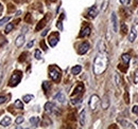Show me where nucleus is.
<instances>
[{
  "label": "nucleus",
  "mask_w": 138,
  "mask_h": 129,
  "mask_svg": "<svg viewBox=\"0 0 138 129\" xmlns=\"http://www.w3.org/2000/svg\"><path fill=\"white\" fill-rule=\"evenodd\" d=\"M98 13H99V11H98V9L96 8V6H92L91 9H89V11H88V17L89 18H95L97 15H98Z\"/></svg>",
  "instance_id": "12"
},
{
  "label": "nucleus",
  "mask_w": 138,
  "mask_h": 129,
  "mask_svg": "<svg viewBox=\"0 0 138 129\" xmlns=\"http://www.w3.org/2000/svg\"><path fill=\"white\" fill-rule=\"evenodd\" d=\"M119 124L123 128H135V126L132 123H130L129 121H125V120H119Z\"/></svg>",
  "instance_id": "11"
},
{
  "label": "nucleus",
  "mask_w": 138,
  "mask_h": 129,
  "mask_svg": "<svg viewBox=\"0 0 138 129\" xmlns=\"http://www.w3.org/2000/svg\"><path fill=\"white\" fill-rule=\"evenodd\" d=\"M57 28H59L60 30H62V29H63V28H62V22H61V20L59 21V22H57Z\"/></svg>",
  "instance_id": "36"
},
{
  "label": "nucleus",
  "mask_w": 138,
  "mask_h": 129,
  "mask_svg": "<svg viewBox=\"0 0 138 129\" xmlns=\"http://www.w3.org/2000/svg\"><path fill=\"white\" fill-rule=\"evenodd\" d=\"M122 32H123V33H126V32H128V27H126L124 23L122 24Z\"/></svg>",
  "instance_id": "34"
},
{
  "label": "nucleus",
  "mask_w": 138,
  "mask_h": 129,
  "mask_svg": "<svg viewBox=\"0 0 138 129\" xmlns=\"http://www.w3.org/2000/svg\"><path fill=\"white\" fill-rule=\"evenodd\" d=\"M132 112L138 115V106H134L133 107V108H132Z\"/></svg>",
  "instance_id": "32"
},
{
  "label": "nucleus",
  "mask_w": 138,
  "mask_h": 129,
  "mask_svg": "<svg viewBox=\"0 0 138 129\" xmlns=\"http://www.w3.org/2000/svg\"><path fill=\"white\" fill-rule=\"evenodd\" d=\"M14 106H15L16 108H18V109H24V104H23V102H21L20 99H16L15 103H14Z\"/></svg>",
  "instance_id": "23"
},
{
  "label": "nucleus",
  "mask_w": 138,
  "mask_h": 129,
  "mask_svg": "<svg viewBox=\"0 0 138 129\" xmlns=\"http://www.w3.org/2000/svg\"><path fill=\"white\" fill-rule=\"evenodd\" d=\"M10 17H3L1 20H0V27H2L4 23H6V22H8V21H10Z\"/></svg>",
  "instance_id": "26"
},
{
  "label": "nucleus",
  "mask_w": 138,
  "mask_h": 129,
  "mask_svg": "<svg viewBox=\"0 0 138 129\" xmlns=\"http://www.w3.org/2000/svg\"><path fill=\"white\" fill-rule=\"evenodd\" d=\"M134 81L136 84H138V69L135 71V73H134Z\"/></svg>",
  "instance_id": "31"
},
{
  "label": "nucleus",
  "mask_w": 138,
  "mask_h": 129,
  "mask_svg": "<svg viewBox=\"0 0 138 129\" xmlns=\"http://www.w3.org/2000/svg\"><path fill=\"white\" fill-rule=\"evenodd\" d=\"M111 21H112V25H113V31H114L115 33H117V32H118V23H117V16H116L115 12L112 13Z\"/></svg>",
  "instance_id": "5"
},
{
  "label": "nucleus",
  "mask_w": 138,
  "mask_h": 129,
  "mask_svg": "<svg viewBox=\"0 0 138 129\" xmlns=\"http://www.w3.org/2000/svg\"><path fill=\"white\" fill-rule=\"evenodd\" d=\"M55 109H56V107H55V105H54L53 103H50V102L46 103V105H45V110H46L47 113H52V112H54Z\"/></svg>",
  "instance_id": "8"
},
{
  "label": "nucleus",
  "mask_w": 138,
  "mask_h": 129,
  "mask_svg": "<svg viewBox=\"0 0 138 129\" xmlns=\"http://www.w3.org/2000/svg\"><path fill=\"white\" fill-rule=\"evenodd\" d=\"M85 121H86V111L82 110V112L80 113V125L84 126L85 125Z\"/></svg>",
  "instance_id": "16"
},
{
  "label": "nucleus",
  "mask_w": 138,
  "mask_h": 129,
  "mask_svg": "<svg viewBox=\"0 0 138 129\" xmlns=\"http://www.w3.org/2000/svg\"><path fill=\"white\" fill-rule=\"evenodd\" d=\"M100 104V97L97 95V94H93L90 96V99H89V108L92 110V111H95L97 108H98V106Z\"/></svg>",
  "instance_id": "4"
},
{
  "label": "nucleus",
  "mask_w": 138,
  "mask_h": 129,
  "mask_svg": "<svg viewBox=\"0 0 138 129\" xmlns=\"http://www.w3.org/2000/svg\"><path fill=\"white\" fill-rule=\"evenodd\" d=\"M59 42V35L57 34H52L51 36L49 37V44L51 47H55L56 44Z\"/></svg>",
  "instance_id": "7"
},
{
  "label": "nucleus",
  "mask_w": 138,
  "mask_h": 129,
  "mask_svg": "<svg viewBox=\"0 0 138 129\" xmlns=\"http://www.w3.org/2000/svg\"><path fill=\"white\" fill-rule=\"evenodd\" d=\"M136 38H137V31L135 28H132V30H131L130 35H129V40H130V42H134Z\"/></svg>",
  "instance_id": "10"
},
{
  "label": "nucleus",
  "mask_w": 138,
  "mask_h": 129,
  "mask_svg": "<svg viewBox=\"0 0 138 129\" xmlns=\"http://www.w3.org/2000/svg\"><path fill=\"white\" fill-rule=\"evenodd\" d=\"M30 123L33 126H37L38 123H39V118L38 117H32V118H30Z\"/></svg>",
  "instance_id": "19"
},
{
  "label": "nucleus",
  "mask_w": 138,
  "mask_h": 129,
  "mask_svg": "<svg viewBox=\"0 0 138 129\" xmlns=\"http://www.w3.org/2000/svg\"><path fill=\"white\" fill-rule=\"evenodd\" d=\"M43 89H44V91H45V92H47L50 89V84L48 82H44L43 83Z\"/></svg>",
  "instance_id": "24"
},
{
  "label": "nucleus",
  "mask_w": 138,
  "mask_h": 129,
  "mask_svg": "<svg viewBox=\"0 0 138 129\" xmlns=\"http://www.w3.org/2000/svg\"><path fill=\"white\" fill-rule=\"evenodd\" d=\"M40 46L44 48V50H47V47L45 46V42H44V41H41V42H40Z\"/></svg>",
  "instance_id": "37"
},
{
  "label": "nucleus",
  "mask_w": 138,
  "mask_h": 129,
  "mask_svg": "<svg viewBox=\"0 0 138 129\" xmlns=\"http://www.w3.org/2000/svg\"><path fill=\"white\" fill-rule=\"evenodd\" d=\"M89 34H90V28L86 27L81 31V33H80V37H86V36H88Z\"/></svg>",
  "instance_id": "17"
},
{
  "label": "nucleus",
  "mask_w": 138,
  "mask_h": 129,
  "mask_svg": "<svg viewBox=\"0 0 138 129\" xmlns=\"http://www.w3.org/2000/svg\"><path fill=\"white\" fill-rule=\"evenodd\" d=\"M1 81H2V72L0 71V84H1Z\"/></svg>",
  "instance_id": "38"
},
{
  "label": "nucleus",
  "mask_w": 138,
  "mask_h": 129,
  "mask_svg": "<svg viewBox=\"0 0 138 129\" xmlns=\"http://www.w3.org/2000/svg\"><path fill=\"white\" fill-rule=\"evenodd\" d=\"M108 64V57L104 52H100L97 54L95 62H93V73L96 75L102 74L107 68Z\"/></svg>",
  "instance_id": "1"
},
{
  "label": "nucleus",
  "mask_w": 138,
  "mask_h": 129,
  "mask_svg": "<svg viewBox=\"0 0 138 129\" xmlns=\"http://www.w3.org/2000/svg\"><path fill=\"white\" fill-rule=\"evenodd\" d=\"M120 2L121 3H125V0H120Z\"/></svg>",
  "instance_id": "40"
},
{
  "label": "nucleus",
  "mask_w": 138,
  "mask_h": 129,
  "mask_svg": "<svg viewBox=\"0 0 138 129\" xmlns=\"http://www.w3.org/2000/svg\"><path fill=\"white\" fill-rule=\"evenodd\" d=\"M83 91H84V86H83L82 84H80V85H78L77 87H76V89H75L73 93H72V96L78 95V94H80V93H82Z\"/></svg>",
  "instance_id": "14"
},
{
  "label": "nucleus",
  "mask_w": 138,
  "mask_h": 129,
  "mask_svg": "<svg viewBox=\"0 0 138 129\" xmlns=\"http://www.w3.org/2000/svg\"><path fill=\"white\" fill-rule=\"evenodd\" d=\"M24 44H25V35H19L15 40V45L17 48H20Z\"/></svg>",
  "instance_id": "13"
},
{
  "label": "nucleus",
  "mask_w": 138,
  "mask_h": 129,
  "mask_svg": "<svg viewBox=\"0 0 138 129\" xmlns=\"http://www.w3.org/2000/svg\"><path fill=\"white\" fill-rule=\"evenodd\" d=\"M88 50H89V44L88 42H83V44H81L79 47V54L83 55L88 51Z\"/></svg>",
  "instance_id": "6"
},
{
  "label": "nucleus",
  "mask_w": 138,
  "mask_h": 129,
  "mask_svg": "<svg viewBox=\"0 0 138 129\" xmlns=\"http://www.w3.org/2000/svg\"><path fill=\"white\" fill-rule=\"evenodd\" d=\"M54 99H56L59 103H65V101H66V97H65V94L63 92H59L56 93V94L54 95Z\"/></svg>",
  "instance_id": "9"
},
{
  "label": "nucleus",
  "mask_w": 138,
  "mask_h": 129,
  "mask_svg": "<svg viewBox=\"0 0 138 129\" xmlns=\"http://www.w3.org/2000/svg\"><path fill=\"white\" fill-rule=\"evenodd\" d=\"M11 122H12V120H11L10 117H4L1 120V122H0V124H1V126H3V127H8L9 125H11Z\"/></svg>",
  "instance_id": "15"
},
{
  "label": "nucleus",
  "mask_w": 138,
  "mask_h": 129,
  "mask_svg": "<svg viewBox=\"0 0 138 129\" xmlns=\"http://www.w3.org/2000/svg\"><path fill=\"white\" fill-rule=\"evenodd\" d=\"M136 124H137V125H138V120H137V121H136Z\"/></svg>",
  "instance_id": "41"
},
{
  "label": "nucleus",
  "mask_w": 138,
  "mask_h": 129,
  "mask_svg": "<svg viewBox=\"0 0 138 129\" xmlns=\"http://www.w3.org/2000/svg\"><path fill=\"white\" fill-rule=\"evenodd\" d=\"M35 58L36 59H40L41 58V52L39 51V50H36L35 51Z\"/></svg>",
  "instance_id": "30"
},
{
  "label": "nucleus",
  "mask_w": 138,
  "mask_h": 129,
  "mask_svg": "<svg viewBox=\"0 0 138 129\" xmlns=\"http://www.w3.org/2000/svg\"><path fill=\"white\" fill-rule=\"evenodd\" d=\"M33 45H34V40H31L29 44L27 45V49H30V48H32L33 47Z\"/></svg>",
  "instance_id": "33"
},
{
  "label": "nucleus",
  "mask_w": 138,
  "mask_h": 129,
  "mask_svg": "<svg viewBox=\"0 0 138 129\" xmlns=\"http://www.w3.org/2000/svg\"><path fill=\"white\" fill-rule=\"evenodd\" d=\"M121 59H122V61L124 62L126 66L129 64V62H130V59H131V57H130V55L129 54H123L122 56H121Z\"/></svg>",
  "instance_id": "20"
},
{
  "label": "nucleus",
  "mask_w": 138,
  "mask_h": 129,
  "mask_svg": "<svg viewBox=\"0 0 138 129\" xmlns=\"http://www.w3.org/2000/svg\"><path fill=\"white\" fill-rule=\"evenodd\" d=\"M5 101H6V97L5 96H0V104L5 103Z\"/></svg>",
  "instance_id": "35"
},
{
  "label": "nucleus",
  "mask_w": 138,
  "mask_h": 129,
  "mask_svg": "<svg viewBox=\"0 0 138 129\" xmlns=\"http://www.w3.org/2000/svg\"><path fill=\"white\" fill-rule=\"evenodd\" d=\"M13 30V23H9L8 25L5 27V30H4V32H5V34H9L11 31Z\"/></svg>",
  "instance_id": "25"
},
{
  "label": "nucleus",
  "mask_w": 138,
  "mask_h": 129,
  "mask_svg": "<svg viewBox=\"0 0 138 129\" xmlns=\"http://www.w3.org/2000/svg\"><path fill=\"white\" fill-rule=\"evenodd\" d=\"M108 106H110V101H108L107 95H105V96H104V101H103V103H102V108H103V109H107Z\"/></svg>",
  "instance_id": "21"
},
{
  "label": "nucleus",
  "mask_w": 138,
  "mask_h": 129,
  "mask_svg": "<svg viewBox=\"0 0 138 129\" xmlns=\"http://www.w3.org/2000/svg\"><path fill=\"white\" fill-rule=\"evenodd\" d=\"M115 82H116V85H117L118 87H120V77L117 73L115 74Z\"/></svg>",
  "instance_id": "29"
},
{
  "label": "nucleus",
  "mask_w": 138,
  "mask_h": 129,
  "mask_svg": "<svg viewBox=\"0 0 138 129\" xmlns=\"http://www.w3.org/2000/svg\"><path fill=\"white\" fill-rule=\"evenodd\" d=\"M81 71H82V67L81 66H75L73 68L71 69V73L73 75H78V74H80Z\"/></svg>",
  "instance_id": "18"
},
{
  "label": "nucleus",
  "mask_w": 138,
  "mask_h": 129,
  "mask_svg": "<svg viewBox=\"0 0 138 129\" xmlns=\"http://www.w3.org/2000/svg\"><path fill=\"white\" fill-rule=\"evenodd\" d=\"M24 121H25L24 117L19 115V117H17V118H16V120H15V123H16V124H21V123H23Z\"/></svg>",
  "instance_id": "28"
},
{
  "label": "nucleus",
  "mask_w": 138,
  "mask_h": 129,
  "mask_svg": "<svg viewBox=\"0 0 138 129\" xmlns=\"http://www.w3.org/2000/svg\"><path fill=\"white\" fill-rule=\"evenodd\" d=\"M1 11H2V5H1V3H0V13H1Z\"/></svg>",
  "instance_id": "39"
},
{
  "label": "nucleus",
  "mask_w": 138,
  "mask_h": 129,
  "mask_svg": "<svg viewBox=\"0 0 138 129\" xmlns=\"http://www.w3.org/2000/svg\"><path fill=\"white\" fill-rule=\"evenodd\" d=\"M49 76L53 82H60V80H61V70L56 67L50 68Z\"/></svg>",
  "instance_id": "3"
},
{
  "label": "nucleus",
  "mask_w": 138,
  "mask_h": 129,
  "mask_svg": "<svg viewBox=\"0 0 138 129\" xmlns=\"http://www.w3.org/2000/svg\"><path fill=\"white\" fill-rule=\"evenodd\" d=\"M21 77H23V74H21L20 71H15V72L13 73L11 80H10V86L11 87H16V86L20 83L21 81Z\"/></svg>",
  "instance_id": "2"
},
{
  "label": "nucleus",
  "mask_w": 138,
  "mask_h": 129,
  "mask_svg": "<svg viewBox=\"0 0 138 129\" xmlns=\"http://www.w3.org/2000/svg\"><path fill=\"white\" fill-rule=\"evenodd\" d=\"M33 98H34V95H32V94H27V95H25V96L23 97V99H24L25 103H30Z\"/></svg>",
  "instance_id": "22"
},
{
  "label": "nucleus",
  "mask_w": 138,
  "mask_h": 129,
  "mask_svg": "<svg viewBox=\"0 0 138 129\" xmlns=\"http://www.w3.org/2000/svg\"><path fill=\"white\" fill-rule=\"evenodd\" d=\"M81 102H82L81 97H78V98H72V99H71V104H72V105H77V104L81 103Z\"/></svg>",
  "instance_id": "27"
}]
</instances>
